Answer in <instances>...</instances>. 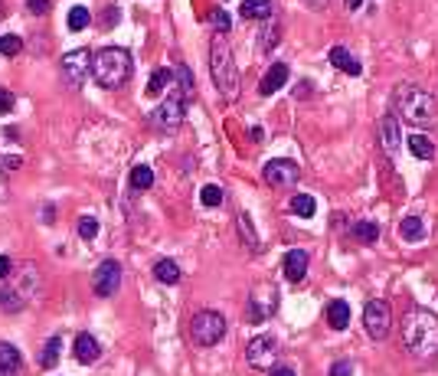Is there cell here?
Wrapping results in <instances>:
<instances>
[{
  "instance_id": "obj_1",
  "label": "cell",
  "mask_w": 438,
  "mask_h": 376,
  "mask_svg": "<svg viewBox=\"0 0 438 376\" xmlns=\"http://www.w3.org/2000/svg\"><path fill=\"white\" fill-rule=\"evenodd\" d=\"M402 347L419 357V360H428V357H438V317L426 308H409L406 317H402Z\"/></svg>"
},
{
  "instance_id": "obj_2",
  "label": "cell",
  "mask_w": 438,
  "mask_h": 376,
  "mask_svg": "<svg viewBox=\"0 0 438 376\" xmlns=\"http://www.w3.org/2000/svg\"><path fill=\"white\" fill-rule=\"evenodd\" d=\"M392 115L402 118V121H409V125H415V128H426L435 121L438 101L432 92H426V88L402 82V86H396V92H392Z\"/></svg>"
},
{
  "instance_id": "obj_3",
  "label": "cell",
  "mask_w": 438,
  "mask_h": 376,
  "mask_svg": "<svg viewBox=\"0 0 438 376\" xmlns=\"http://www.w3.org/2000/svg\"><path fill=\"white\" fill-rule=\"evenodd\" d=\"M37 295H39V268L33 262L17 265V272L10 275V285L0 288V311L20 314Z\"/></svg>"
},
{
  "instance_id": "obj_4",
  "label": "cell",
  "mask_w": 438,
  "mask_h": 376,
  "mask_svg": "<svg viewBox=\"0 0 438 376\" xmlns=\"http://www.w3.org/2000/svg\"><path fill=\"white\" fill-rule=\"evenodd\" d=\"M92 75L101 88H121L131 79V56L121 46H105L92 56Z\"/></svg>"
},
{
  "instance_id": "obj_5",
  "label": "cell",
  "mask_w": 438,
  "mask_h": 376,
  "mask_svg": "<svg viewBox=\"0 0 438 376\" xmlns=\"http://www.w3.org/2000/svg\"><path fill=\"white\" fill-rule=\"evenodd\" d=\"M210 72H213V82L219 88V95L226 101H232L239 95V69L232 63V50L226 43L223 33H216L213 43H210Z\"/></svg>"
},
{
  "instance_id": "obj_6",
  "label": "cell",
  "mask_w": 438,
  "mask_h": 376,
  "mask_svg": "<svg viewBox=\"0 0 438 376\" xmlns=\"http://www.w3.org/2000/svg\"><path fill=\"white\" fill-rule=\"evenodd\" d=\"M190 337L200 347H216L226 337V317L219 311H197L190 321Z\"/></svg>"
},
{
  "instance_id": "obj_7",
  "label": "cell",
  "mask_w": 438,
  "mask_h": 376,
  "mask_svg": "<svg viewBox=\"0 0 438 376\" xmlns=\"http://www.w3.org/2000/svg\"><path fill=\"white\" fill-rule=\"evenodd\" d=\"M364 324H366V334L373 340H386L389 330H392V308L389 301H370L364 308Z\"/></svg>"
},
{
  "instance_id": "obj_8",
  "label": "cell",
  "mask_w": 438,
  "mask_h": 376,
  "mask_svg": "<svg viewBox=\"0 0 438 376\" xmlns=\"http://www.w3.org/2000/svg\"><path fill=\"white\" fill-rule=\"evenodd\" d=\"M246 360L255 370H275L278 364V340L262 334V337H252L249 347H246Z\"/></svg>"
},
{
  "instance_id": "obj_9",
  "label": "cell",
  "mask_w": 438,
  "mask_h": 376,
  "mask_svg": "<svg viewBox=\"0 0 438 376\" xmlns=\"http://www.w3.org/2000/svg\"><path fill=\"white\" fill-rule=\"evenodd\" d=\"M92 56H95V52H88V50H72V52H66L63 56V82L69 88H79L88 79Z\"/></svg>"
},
{
  "instance_id": "obj_10",
  "label": "cell",
  "mask_w": 438,
  "mask_h": 376,
  "mask_svg": "<svg viewBox=\"0 0 438 376\" xmlns=\"http://www.w3.org/2000/svg\"><path fill=\"white\" fill-rule=\"evenodd\" d=\"M118 288H121V265L115 262V259H105L95 268V275H92V291L99 298H115Z\"/></svg>"
},
{
  "instance_id": "obj_11",
  "label": "cell",
  "mask_w": 438,
  "mask_h": 376,
  "mask_svg": "<svg viewBox=\"0 0 438 376\" xmlns=\"http://www.w3.org/2000/svg\"><path fill=\"white\" fill-rule=\"evenodd\" d=\"M275 304H278L275 288H272V285H259V288L252 291L249 304H246V317H249L252 324H262L265 317H272Z\"/></svg>"
},
{
  "instance_id": "obj_12",
  "label": "cell",
  "mask_w": 438,
  "mask_h": 376,
  "mask_svg": "<svg viewBox=\"0 0 438 376\" xmlns=\"http://www.w3.org/2000/svg\"><path fill=\"white\" fill-rule=\"evenodd\" d=\"M183 115H187V101L174 92V95H167V101H163L157 112L150 115V121L157 128H163V131H174V128L183 125Z\"/></svg>"
},
{
  "instance_id": "obj_13",
  "label": "cell",
  "mask_w": 438,
  "mask_h": 376,
  "mask_svg": "<svg viewBox=\"0 0 438 376\" xmlns=\"http://www.w3.org/2000/svg\"><path fill=\"white\" fill-rule=\"evenodd\" d=\"M265 184H272V187H295L301 177V167L288 157H275V161L265 164Z\"/></svg>"
},
{
  "instance_id": "obj_14",
  "label": "cell",
  "mask_w": 438,
  "mask_h": 376,
  "mask_svg": "<svg viewBox=\"0 0 438 376\" xmlns=\"http://www.w3.org/2000/svg\"><path fill=\"white\" fill-rule=\"evenodd\" d=\"M402 131H399V118L396 115H383V121H379V144L386 148V154H396L402 148Z\"/></svg>"
},
{
  "instance_id": "obj_15",
  "label": "cell",
  "mask_w": 438,
  "mask_h": 376,
  "mask_svg": "<svg viewBox=\"0 0 438 376\" xmlns=\"http://www.w3.org/2000/svg\"><path fill=\"white\" fill-rule=\"evenodd\" d=\"M327 59H330V66H334V69H340V72H347V75H360V72H364L360 59H357L350 50H344V46H330Z\"/></svg>"
},
{
  "instance_id": "obj_16",
  "label": "cell",
  "mask_w": 438,
  "mask_h": 376,
  "mask_svg": "<svg viewBox=\"0 0 438 376\" xmlns=\"http://www.w3.org/2000/svg\"><path fill=\"white\" fill-rule=\"evenodd\" d=\"M0 376H23V357L13 344H0Z\"/></svg>"
},
{
  "instance_id": "obj_17",
  "label": "cell",
  "mask_w": 438,
  "mask_h": 376,
  "mask_svg": "<svg viewBox=\"0 0 438 376\" xmlns=\"http://www.w3.org/2000/svg\"><path fill=\"white\" fill-rule=\"evenodd\" d=\"M285 278L288 281H301V278L308 275V252L304 249H291L285 252Z\"/></svg>"
},
{
  "instance_id": "obj_18",
  "label": "cell",
  "mask_w": 438,
  "mask_h": 376,
  "mask_svg": "<svg viewBox=\"0 0 438 376\" xmlns=\"http://www.w3.org/2000/svg\"><path fill=\"white\" fill-rule=\"evenodd\" d=\"M285 82H288V66L272 63V69H268V72L262 75V82H259V92H262V95H275Z\"/></svg>"
},
{
  "instance_id": "obj_19",
  "label": "cell",
  "mask_w": 438,
  "mask_h": 376,
  "mask_svg": "<svg viewBox=\"0 0 438 376\" xmlns=\"http://www.w3.org/2000/svg\"><path fill=\"white\" fill-rule=\"evenodd\" d=\"M101 357V344L92 334H79L75 337V360L79 364H95Z\"/></svg>"
},
{
  "instance_id": "obj_20",
  "label": "cell",
  "mask_w": 438,
  "mask_h": 376,
  "mask_svg": "<svg viewBox=\"0 0 438 376\" xmlns=\"http://www.w3.org/2000/svg\"><path fill=\"white\" fill-rule=\"evenodd\" d=\"M327 324L334 327V330H344V327L350 324V304L344 298H334L327 304Z\"/></svg>"
},
{
  "instance_id": "obj_21",
  "label": "cell",
  "mask_w": 438,
  "mask_h": 376,
  "mask_svg": "<svg viewBox=\"0 0 438 376\" xmlns=\"http://www.w3.org/2000/svg\"><path fill=\"white\" fill-rule=\"evenodd\" d=\"M272 0H242V7H239V13H242V20H272Z\"/></svg>"
},
{
  "instance_id": "obj_22",
  "label": "cell",
  "mask_w": 438,
  "mask_h": 376,
  "mask_svg": "<svg viewBox=\"0 0 438 376\" xmlns=\"http://www.w3.org/2000/svg\"><path fill=\"white\" fill-rule=\"evenodd\" d=\"M409 154L412 157H419V161H432L435 157V141L426 138V135H409Z\"/></svg>"
},
{
  "instance_id": "obj_23",
  "label": "cell",
  "mask_w": 438,
  "mask_h": 376,
  "mask_svg": "<svg viewBox=\"0 0 438 376\" xmlns=\"http://www.w3.org/2000/svg\"><path fill=\"white\" fill-rule=\"evenodd\" d=\"M154 278L161 281V285H177L180 281V265L174 259H161V262L154 265Z\"/></svg>"
},
{
  "instance_id": "obj_24",
  "label": "cell",
  "mask_w": 438,
  "mask_h": 376,
  "mask_svg": "<svg viewBox=\"0 0 438 376\" xmlns=\"http://www.w3.org/2000/svg\"><path fill=\"white\" fill-rule=\"evenodd\" d=\"M399 236L406 239V242H422V239H426V226H422L419 216H406L399 223Z\"/></svg>"
},
{
  "instance_id": "obj_25",
  "label": "cell",
  "mask_w": 438,
  "mask_h": 376,
  "mask_svg": "<svg viewBox=\"0 0 438 376\" xmlns=\"http://www.w3.org/2000/svg\"><path fill=\"white\" fill-rule=\"evenodd\" d=\"M291 213L301 216V219H311V216L317 213V203H314L311 193H295V197H291Z\"/></svg>"
},
{
  "instance_id": "obj_26",
  "label": "cell",
  "mask_w": 438,
  "mask_h": 376,
  "mask_svg": "<svg viewBox=\"0 0 438 376\" xmlns=\"http://www.w3.org/2000/svg\"><path fill=\"white\" fill-rule=\"evenodd\" d=\"M174 82H177V95H180V99L183 101L193 99V75H190V69L183 63L174 69Z\"/></svg>"
},
{
  "instance_id": "obj_27",
  "label": "cell",
  "mask_w": 438,
  "mask_h": 376,
  "mask_svg": "<svg viewBox=\"0 0 438 376\" xmlns=\"http://www.w3.org/2000/svg\"><path fill=\"white\" fill-rule=\"evenodd\" d=\"M353 236H357V242H364V246H373L376 239H379V226L373 219H357L353 223Z\"/></svg>"
},
{
  "instance_id": "obj_28",
  "label": "cell",
  "mask_w": 438,
  "mask_h": 376,
  "mask_svg": "<svg viewBox=\"0 0 438 376\" xmlns=\"http://www.w3.org/2000/svg\"><path fill=\"white\" fill-rule=\"evenodd\" d=\"M278 39H281V26H278V20L272 17L268 23H265L262 30V39H259V46H262V52H272L278 46Z\"/></svg>"
},
{
  "instance_id": "obj_29",
  "label": "cell",
  "mask_w": 438,
  "mask_h": 376,
  "mask_svg": "<svg viewBox=\"0 0 438 376\" xmlns=\"http://www.w3.org/2000/svg\"><path fill=\"white\" fill-rule=\"evenodd\" d=\"M59 350H63V337H50V340H46V347H43L39 366H43V370H52L56 360H59Z\"/></svg>"
},
{
  "instance_id": "obj_30",
  "label": "cell",
  "mask_w": 438,
  "mask_h": 376,
  "mask_svg": "<svg viewBox=\"0 0 438 376\" xmlns=\"http://www.w3.org/2000/svg\"><path fill=\"white\" fill-rule=\"evenodd\" d=\"M174 86V72H167V69H157V72L150 75L148 82V95H163V88Z\"/></svg>"
},
{
  "instance_id": "obj_31",
  "label": "cell",
  "mask_w": 438,
  "mask_h": 376,
  "mask_svg": "<svg viewBox=\"0 0 438 376\" xmlns=\"http://www.w3.org/2000/svg\"><path fill=\"white\" fill-rule=\"evenodd\" d=\"M236 226H239V236H242V242H246L252 252L259 249V236H255V229H252V219H249V216L239 213V216H236Z\"/></svg>"
},
{
  "instance_id": "obj_32",
  "label": "cell",
  "mask_w": 438,
  "mask_h": 376,
  "mask_svg": "<svg viewBox=\"0 0 438 376\" xmlns=\"http://www.w3.org/2000/svg\"><path fill=\"white\" fill-rule=\"evenodd\" d=\"M131 187H135V190H148V187H154V170H150L148 164H138V167L131 170Z\"/></svg>"
},
{
  "instance_id": "obj_33",
  "label": "cell",
  "mask_w": 438,
  "mask_h": 376,
  "mask_svg": "<svg viewBox=\"0 0 438 376\" xmlns=\"http://www.w3.org/2000/svg\"><path fill=\"white\" fill-rule=\"evenodd\" d=\"M88 20H92L88 7H72V10H69V30H75V33H79V30H86Z\"/></svg>"
},
{
  "instance_id": "obj_34",
  "label": "cell",
  "mask_w": 438,
  "mask_h": 376,
  "mask_svg": "<svg viewBox=\"0 0 438 376\" xmlns=\"http://www.w3.org/2000/svg\"><path fill=\"white\" fill-rule=\"evenodd\" d=\"M23 50V39L17 37V33H7V37H0V52L7 56V59H13L17 52Z\"/></svg>"
},
{
  "instance_id": "obj_35",
  "label": "cell",
  "mask_w": 438,
  "mask_h": 376,
  "mask_svg": "<svg viewBox=\"0 0 438 376\" xmlns=\"http://www.w3.org/2000/svg\"><path fill=\"white\" fill-rule=\"evenodd\" d=\"M200 203H203V206H219V203H223V187L206 184V187L200 190Z\"/></svg>"
},
{
  "instance_id": "obj_36",
  "label": "cell",
  "mask_w": 438,
  "mask_h": 376,
  "mask_svg": "<svg viewBox=\"0 0 438 376\" xmlns=\"http://www.w3.org/2000/svg\"><path fill=\"white\" fill-rule=\"evenodd\" d=\"M79 236L86 239V242L99 236V219H95V216H88V213L79 216Z\"/></svg>"
},
{
  "instance_id": "obj_37",
  "label": "cell",
  "mask_w": 438,
  "mask_h": 376,
  "mask_svg": "<svg viewBox=\"0 0 438 376\" xmlns=\"http://www.w3.org/2000/svg\"><path fill=\"white\" fill-rule=\"evenodd\" d=\"M213 26H216V33H229V26H232V20H229V13L226 10H213Z\"/></svg>"
},
{
  "instance_id": "obj_38",
  "label": "cell",
  "mask_w": 438,
  "mask_h": 376,
  "mask_svg": "<svg viewBox=\"0 0 438 376\" xmlns=\"http://www.w3.org/2000/svg\"><path fill=\"white\" fill-rule=\"evenodd\" d=\"M26 10L43 17V13H50V0H26Z\"/></svg>"
},
{
  "instance_id": "obj_39",
  "label": "cell",
  "mask_w": 438,
  "mask_h": 376,
  "mask_svg": "<svg viewBox=\"0 0 438 376\" xmlns=\"http://www.w3.org/2000/svg\"><path fill=\"white\" fill-rule=\"evenodd\" d=\"M330 376H353V364L350 360H337L330 366Z\"/></svg>"
},
{
  "instance_id": "obj_40",
  "label": "cell",
  "mask_w": 438,
  "mask_h": 376,
  "mask_svg": "<svg viewBox=\"0 0 438 376\" xmlns=\"http://www.w3.org/2000/svg\"><path fill=\"white\" fill-rule=\"evenodd\" d=\"M13 108V95H10V88H0V115H7Z\"/></svg>"
},
{
  "instance_id": "obj_41",
  "label": "cell",
  "mask_w": 438,
  "mask_h": 376,
  "mask_svg": "<svg viewBox=\"0 0 438 376\" xmlns=\"http://www.w3.org/2000/svg\"><path fill=\"white\" fill-rule=\"evenodd\" d=\"M13 268H17V265L10 262V255H0V281L7 275H13Z\"/></svg>"
},
{
  "instance_id": "obj_42",
  "label": "cell",
  "mask_w": 438,
  "mask_h": 376,
  "mask_svg": "<svg viewBox=\"0 0 438 376\" xmlns=\"http://www.w3.org/2000/svg\"><path fill=\"white\" fill-rule=\"evenodd\" d=\"M268 376H298L291 366H275V370H268Z\"/></svg>"
},
{
  "instance_id": "obj_43",
  "label": "cell",
  "mask_w": 438,
  "mask_h": 376,
  "mask_svg": "<svg viewBox=\"0 0 438 376\" xmlns=\"http://www.w3.org/2000/svg\"><path fill=\"white\" fill-rule=\"evenodd\" d=\"M3 170H17V167H20V157H3Z\"/></svg>"
},
{
  "instance_id": "obj_44",
  "label": "cell",
  "mask_w": 438,
  "mask_h": 376,
  "mask_svg": "<svg viewBox=\"0 0 438 376\" xmlns=\"http://www.w3.org/2000/svg\"><path fill=\"white\" fill-rule=\"evenodd\" d=\"M7 200V180H3V164H0V203Z\"/></svg>"
},
{
  "instance_id": "obj_45",
  "label": "cell",
  "mask_w": 438,
  "mask_h": 376,
  "mask_svg": "<svg viewBox=\"0 0 438 376\" xmlns=\"http://www.w3.org/2000/svg\"><path fill=\"white\" fill-rule=\"evenodd\" d=\"M52 216H56V210H52V206H43V223L50 226V223H52Z\"/></svg>"
},
{
  "instance_id": "obj_46",
  "label": "cell",
  "mask_w": 438,
  "mask_h": 376,
  "mask_svg": "<svg viewBox=\"0 0 438 376\" xmlns=\"http://www.w3.org/2000/svg\"><path fill=\"white\" fill-rule=\"evenodd\" d=\"M295 95H298V99H301V95H311V82H301V86H298V92H295Z\"/></svg>"
},
{
  "instance_id": "obj_47",
  "label": "cell",
  "mask_w": 438,
  "mask_h": 376,
  "mask_svg": "<svg viewBox=\"0 0 438 376\" xmlns=\"http://www.w3.org/2000/svg\"><path fill=\"white\" fill-rule=\"evenodd\" d=\"M308 7H311V10H324L327 0H308Z\"/></svg>"
},
{
  "instance_id": "obj_48",
  "label": "cell",
  "mask_w": 438,
  "mask_h": 376,
  "mask_svg": "<svg viewBox=\"0 0 438 376\" xmlns=\"http://www.w3.org/2000/svg\"><path fill=\"white\" fill-rule=\"evenodd\" d=\"M344 3H347V10H360L364 7V0H344Z\"/></svg>"
},
{
  "instance_id": "obj_49",
  "label": "cell",
  "mask_w": 438,
  "mask_h": 376,
  "mask_svg": "<svg viewBox=\"0 0 438 376\" xmlns=\"http://www.w3.org/2000/svg\"><path fill=\"white\" fill-rule=\"evenodd\" d=\"M0 17H3V0H0Z\"/></svg>"
}]
</instances>
